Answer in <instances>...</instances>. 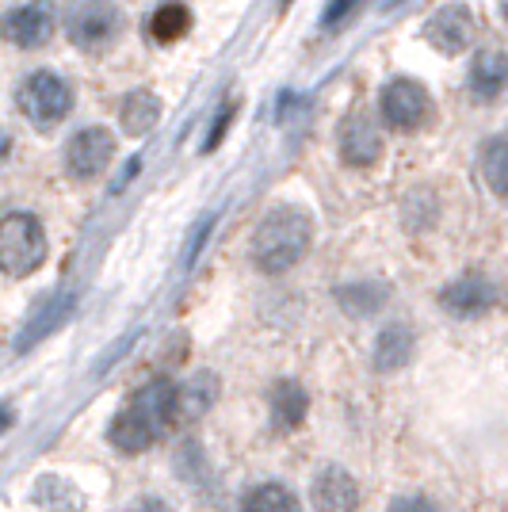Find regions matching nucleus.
I'll list each match as a JSON object with an SVG mask.
<instances>
[{
    "label": "nucleus",
    "mask_w": 508,
    "mask_h": 512,
    "mask_svg": "<svg viewBox=\"0 0 508 512\" xmlns=\"http://www.w3.org/2000/svg\"><path fill=\"white\" fill-rule=\"evenodd\" d=\"M352 8H356V0H333V4L325 8V16H321V23L329 27V23H337L340 16H344V12H352Z\"/></svg>",
    "instance_id": "22"
},
{
    "label": "nucleus",
    "mask_w": 508,
    "mask_h": 512,
    "mask_svg": "<svg viewBox=\"0 0 508 512\" xmlns=\"http://www.w3.org/2000/svg\"><path fill=\"white\" fill-rule=\"evenodd\" d=\"M379 111L394 130H417L428 123L432 100H428V88H424L421 81L398 77V81H390V85L382 88Z\"/></svg>",
    "instance_id": "6"
},
{
    "label": "nucleus",
    "mask_w": 508,
    "mask_h": 512,
    "mask_svg": "<svg viewBox=\"0 0 508 512\" xmlns=\"http://www.w3.org/2000/svg\"><path fill=\"white\" fill-rule=\"evenodd\" d=\"M176 425V386L169 379H153L130 394V402L107 428V440L127 455L149 451L169 428Z\"/></svg>",
    "instance_id": "1"
},
{
    "label": "nucleus",
    "mask_w": 508,
    "mask_h": 512,
    "mask_svg": "<svg viewBox=\"0 0 508 512\" xmlns=\"http://www.w3.org/2000/svg\"><path fill=\"white\" fill-rule=\"evenodd\" d=\"M123 27V16L111 0H77L65 12V35L81 50H104L107 43H115Z\"/></svg>",
    "instance_id": "5"
},
{
    "label": "nucleus",
    "mask_w": 508,
    "mask_h": 512,
    "mask_svg": "<svg viewBox=\"0 0 508 512\" xmlns=\"http://www.w3.org/2000/svg\"><path fill=\"white\" fill-rule=\"evenodd\" d=\"M115 157V134L104 127L77 130L65 146V169L73 180H96Z\"/></svg>",
    "instance_id": "7"
},
{
    "label": "nucleus",
    "mask_w": 508,
    "mask_h": 512,
    "mask_svg": "<svg viewBox=\"0 0 508 512\" xmlns=\"http://www.w3.org/2000/svg\"><path fill=\"white\" fill-rule=\"evenodd\" d=\"M119 119H123V130H127L130 138H142L153 130V123L161 119V104H157V96L146 92V88H138V92H130L123 107H119Z\"/></svg>",
    "instance_id": "15"
},
{
    "label": "nucleus",
    "mask_w": 508,
    "mask_h": 512,
    "mask_svg": "<svg viewBox=\"0 0 508 512\" xmlns=\"http://www.w3.org/2000/svg\"><path fill=\"white\" fill-rule=\"evenodd\" d=\"M440 302H444L447 314H455V318H482L489 306L497 302V291H493V283L486 276L470 272V276H459L455 283H447Z\"/></svg>",
    "instance_id": "10"
},
{
    "label": "nucleus",
    "mask_w": 508,
    "mask_h": 512,
    "mask_svg": "<svg viewBox=\"0 0 508 512\" xmlns=\"http://www.w3.org/2000/svg\"><path fill=\"white\" fill-rule=\"evenodd\" d=\"M474 31H478V23H474L466 4H444L432 20L424 23V39L440 54H463L466 46L474 43Z\"/></svg>",
    "instance_id": "9"
},
{
    "label": "nucleus",
    "mask_w": 508,
    "mask_h": 512,
    "mask_svg": "<svg viewBox=\"0 0 508 512\" xmlns=\"http://www.w3.org/2000/svg\"><path fill=\"white\" fill-rule=\"evenodd\" d=\"M390 512H436V505L428 501V497H398Z\"/></svg>",
    "instance_id": "21"
},
{
    "label": "nucleus",
    "mask_w": 508,
    "mask_h": 512,
    "mask_svg": "<svg viewBox=\"0 0 508 512\" xmlns=\"http://www.w3.org/2000/svg\"><path fill=\"white\" fill-rule=\"evenodd\" d=\"M188 27H191V12L180 4V0L161 4V8H157V12L146 20L149 39H157V43H172V39H180Z\"/></svg>",
    "instance_id": "19"
},
{
    "label": "nucleus",
    "mask_w": 508,
    "mask_h": 512,
    "mask_svg": "<svg viewBox=\"0 0 508 512\" xmlns=\"http://www.w3.org/2000/svg\"><path fill=\"white\" fill-rule=\"evenodd\" d=\"M310 241H314V218L302 207H276L260 222V230L253 237L256 268L268 276H279L306 256Z\"/></svg>",
    "instance_id": "2"
},
{
    "label": "nucleus",
    "mask_w": 508,
    "mask_h": 512,
    "mask_svg": "<svg viewBox=\"0 0 508 512\" xmlns=\"http://www.w3.org/2000/svg\"><path fill=\"white\" fill-rule=\"evenodd\" d=\"M409 356H413V333L405 325L382 329L379 344H375V367L379 371H398V367L409 363Z\"/></svg>",
    "instance_id": "18"
},
{
    "label": "nucleus",
    "mask_w": 508,
    "mask_h": 512,
    "mask_svg": "<svg viewBox=\"0 0 508 512\" xmlns=\"http://www.w3.org/2000/svg\"><path fill=\"white\" fill-rule=\"evenodd\" d=\"M310 505H314V512H356L360 509V490L340 467H325L310 486Z\"/></svg>",
    "instance_id": "11"
},
{
    "label": "nucleus",
    "mask_w": 508,
    "mask_h": 512,
    "mask_svg": "<svg viewBox=\"0 0 508 512\" xmlns=\"http://www.w3.org/2000/svg\"><path fill=\"white\" fill-rule=\"evenodd\" d=\"M218 398V379L214 375H195L184 386H176V425H195Z\"/></svg>",
    "instance_id": "14"
},
{
    "label": "nucleus",
    "mask_w": 508,
    "mask_h": 512,
    "mask_svg": "<svg viewBox=\"0 0 508 512\" xmlns=\"http://www.w3.org/2000/svg\"><path fill=\"white\" fill-rule=\"evenodd\" d=\"M478 165H482V180H486L489 192L508 199V134L489 138L486 146H482Z\"/></svg>",
    "instance_id": "16"
},
{
    "label": "nucleus",
    "mask_w": 508,
    "mask_h": 512,
    "mask_svg": "<svg viewBox=\"0 0 508 512\" xmlns=\"http://www.w3.org/2000/svg\"><path fill=\"white\" fill-rule=\"evenodd\" d=\"M134 512H169V509H165V505H161L157 497H146V501H142V505H138Z\"/></svg>",
    "instance_id": "23"
},
{
    "label": "nucleus",
    "mask_w": 508,
    "mask_h": 512,
    "mask_svg": "<svg viewBox=\"0 0 508 512\" xmlns=\"http://www.w3.org/2000/svg\"><path fill=\"white\" fill-rule=\"evenodd\" d=\"M340 157L348 161V165H375L382 157V130L375 127V119H367V115H352L344 127H340Z\"/></svg>",
    "instance_id": "12"
},
{
    "label": "nucleus",
    "mask_w": 508,
    "mask_h": 512,
    "mask_svg": "<svg viewBox=\"0 0 508 512\" xmlns=\"http://www.w3.org/2000/svg\"><path fill=\"white\" fill-rule=\"evenodd\" d=\"M501 4V12H505V20H508V0H497Z\"/></svg>",
    "instance_id": "24"
},
{
    "label": "nucleus",
    "mask_w": 508,
    "mask_h": 512,
    "mask_svg": "<svg viewBox=\"0 0 508 512\" xmlns=\"http://www.w3.org/2000/svg\"><path fill=\"white\" fill-rule=\"evenodd\" d=\"M245 512H302V505H298V497L287 490V486L268 482V486H256V490L249 493Z\"/></svg>",
    "instance_id": "20"
},
{
    "label": "nucleus",
    "mask_w": 508,
    "mask_h": 512,
    "mask_svg": "<svg viewBox=\"0 0 508 512\" xmlns=\"http://www.w3.org/2000/svg\"><path fill=\"white\" fill-rule=\"evenodd\" d=\"M508 88V54L505 50H486L470 65V92L478 100H497Z\"/></svg>",
    "instance_id": "13"
},
{
    "label": "nucleus",
    "mask_w": 508,
    "mask_h": 512,
    "mask_svg": "<svg viewBox=\"0 0 508 512\" xmlns=\"http://www.w3.org/2000/svg\"><path fill=\"white\" fill-rule=\"evenodd\" d=\"M16 104H20L23 119H31L35 127L50 130L54 123H62L73 107V92L65 85L58 73L50 69H35L31 77H23L20 92H16Z\"/></svg>",
    "instance_id": "4"
},
{
    "label": "nucleus",
    "mask_w": 508,
    "mask_h": 512,
    "mask_svg": "<svg viewBox=\"0 0 508 512\" xmlns=\"http://www.w3.org/2000/svg\"><path fill=\"white\" fill-rule=\"evenodd\" d=\"M46 260V234L39 218L27 211H12L0 222V264L8 276H31Z\"/></svg>",
    "instance_id": "3"
},
{
    "label": "nucleus",
    "mask_w": 508,
    "mask_h": 512,
    "mask_svg": "<svg viewBox=\"0 0 508 512\" xmlns=\"http://www.w3.org/2000/svg\"><path fill=\"white\" fill-rule=\"evenodd\" d=\"M54 27H58L54 4H50V0H27V4L8 12L4 35L16 46H23V50H39V46H46L54 39Z\"/></svg>",
    "instance_id": "8"
},
{
    "label": "nucleus",
    "mask_w": 508,
    "mask_h": 512,
    "mask_svg": "<svg viewBox=\"0 0 508 512\" xmlns=\"http://www.w3.org/2000/svg\"><path fill=\"white\" fill-rule=\"evenodd\" d=\"M306 409H310V398H306V390L291 379H283V383L272 390V421L279 428H298L302 425V417H306Z\"/></svg>",
    "instance_id": "17"
}]
</instances>
